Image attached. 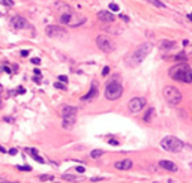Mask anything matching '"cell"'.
<instances>
[{"label": "cell", "mask_w": 192, "mask_h": 183, "mask_svg": "<svg viewBox=\"0 0 192 183\" xmlns=\"http://www.w3.org/2000/svg\"><path fill=\"white\" fill-rule=\"evenodd\" d=\"M162 95L165 98V101L171 105H177L182 101V93L179 92V89H176L174 86H165L162 90Z\"/></svg>", "instance_id": "obj_5"}, {"label": "cell", "mask_w": 192, "mask_h": 183, "mask_svg": "<svg viewBox=\"0 0 192 183\" xmlns=\"http://www.w3.org/2000/svg\"><path fill=\"white\" fill-rule=\"evenodd\" d=\"M96 45H98V48H99L101 51H104V53H111V51H114V48H116L114 41H113L111 38L105 36V35H99L98 38H96Z\"/></svg>", "instance_id": "obj_6"}, {"label": "cell", "mask_w": 192, "mask_h": 183, "mask_svg": "<svg viewBox=\"0 0 192 183\" xmlns=\"http://www.w3.org/2000/svg\"><path fill=\"white\" fill-rule=\"evenodd\" d=\"M54 177L53 176H48V174H42V176H39V180H53Z\"/></svg>", "instance_id": "obj_27"}, {"label": "cell", "mask_w": 192, "mask_h": 183, "mask_svg": "<svg viewBox=\"0 0 192 183\" xmlns=\"http://www.w3.org/2000/svg\"><path fill=\"white\" fill-rule=\"evenodd\" d=\"M62 179L63 180H68V182H77V180H81L83 177L81 176H72V174H63Z\"/></svg>", "instance_id": "obj_18"}, {"label": "cell", "mask_w": 192, "mask_h": 183, "mask_svg": "<svg viewBox=\"0 0 192 183\" xmlns=\"http://www.w3.org/2000/svg\"><path fill=\"white\" fill-rule=\"evenodd\" d=\"M11 24H12V27H14L15 30H21V29H29V27H30L29 21H27L24 17H20V15L14 17V18L11 20Z\"/></svg>", "instance_id": "obj_10"}, {"label": "cell", "mask_w": 192, "mask_h": 183, "mask_svg": "<svg viewBox=\"0 0 192 183\" xmlns=\"http://www.w3.org/2000/svg\"><path fill=\"white\" fill-rule=\"evenodd\" d=\"M0 3L5 5V6H9V8L14 6V2H12V0H0Z\"/></svg>", "instance_id": "obj_22"}, {"label": "cell", "mask_w": 192, "mask_h": 183, "mask_svg": "<svg viewBox=\"0 0 192 183\" xmlns=\"http://www.w3.org/2000/svg\"><path fill=\"white\" fill-rule=\"evenodd\" d=\"M59 81H60V83H63V84H66V83H68V77L60 75V77H59Z\"/></svg>", "instance_id": "obj_30"}, {"label": "cell", "mask_w": 192, "mask_h": 183, "mask_svg": "<svg viewBox=\"0 0 192 183\" xmlns=\"http://www.w3.org/2000/svg\"><path fill=\"white\" fill-rule=\"evenodd\" d=\"M84 23H86V17H80L74 9L60 15V24H65L68 27H78Z\"/></svg>", "instance_id": "obj_2"}, {"label": "cell", "mask_w": 192, "mask_h": 183, "mask_svg": "<svg viewBox=\"0 0 192 183\" xmlns=\"http://www.w3.org/2000/svg\"><path fill=\"white\" fill-rule=\"evenodd\" d=\"M98 18H99L101 21H104V23H113V21H114V15H113L111 12H108V11H101V12H98Z\"/></svg>", "instance_id": "obj_14"}, {"label": "cell", "mask_w": 192, "mask_h": 183, "mask_svg": "<svg viewBox=\"0 0 192 183\" xmlns=\"http://www.w3.org/2000/svg\"><path fill=\"white\" fill-rule=\"evenodd\" d=\"M54 87H56V89H62V90H66V84H63V83H54Z\"/></svg>", "instance_id": "obj_26"}, {"label": "cell", "mask_w": 192, "mask_h": 183, "mask_svg": "<svg viewBox=\"0 0 192 183\" xmlns=\"http://www.w3.org/2000/svg\"><path fill=\"white\" fill-rule=\"evenodd\" d=\"M120 18H122V20H125V21H128V20H129L126 15H120Z\"/></svg>", "instance_id": "obj_40"}, {"label": "cell", "mask_w": 192, "mask_h": 183, "mask_svg": "<svg viewBox=\"0 0 192 183\" xmlns=\"http://www.w3.org/2000/svg\"><path fill=\"white\" fill-rule=\"evenodd\" d=\"M174 45H176V42L174 41H168V39L161 42V48L162 50H171V48H174Z\"/></svg>", "instance_id": "obj_17"}, {"label": "cell", "mask_w": 192, "mask_h": 183, "mask_svg": "<svg viewBox=\"0 0 192 183\" xmlns=\"http://www.w3.org/2000/svg\"><path fill=\"white\" fill-rule=\"evenodd\" d=\"M191 69L186 63H180V65H174L173 68H170L168 75L180 83H192L191 81Z\"/></svg>", "instance_id": "obj_1"}, {"label": "cell", "mask_w": 192, "mask_h": 183, "mask_svg": "<svg viewBox=\"0 0 192 183\" xmlns=\"http://www.w3.org/2000/svg\"><path fill=\"white\" fill-rule=\"evenodd\" d=\"M152 116H153V108H150V110H147V113L144 114V122H150L152 120Z\"/></svg>", "instance_id": "obj_20"}, {"label": "cell", "mask_w": 192, "mask_h": 183, "mask_svg": "<svg viewBox=\"0 0 192 183\" xmlns=\"http://www.w3.org/2000/svg\"><path fill=\"white\" fill-rule=\"evenodd\" d=\"M33 80H35V83H41V77H39V75H36Z\"/></svg>", "instance_id": "obj_36"}, {"label": "cell", "mask_w": 192, "mask_h": 183, "mask_svg": "<svg viewBox=\"0 0 192 183\" xmlns=\"http://www.w3.org/2000/svg\"><path fill=\"white\" fill-rule=\"evenodd\" d=\"M20 54H21L23 57H27V56H29V51H27V50H23V51H21Z\"/></svg>", "instance_id": "obj_35"}, {"label": "cell", "mask_w": 192, "mask_h": 183, "mask_svg": "<svg viewBox=\"0 0 192 183\" xmlns=\"http://www.w3.org/2000/svg\"><path fill=\"white\" fill-rule=\"evenodd\" d=\"M92 180L93 182H99V180H102V177H92Z\"/></svg>", "instance_id": "obj_38"}, {"label": "cell", "mask_w": 192, "mask_h": 183, "mask_svg": "<svg viewBox=\"0 0 192 183\" xmlns=\"http://www.w3.org/2000/svg\"><path fill=\"white\" fill-rule=\"evenodd\" d=\"M75 120H77V117H65L63 122H62V126H63L65 129H71V128L75 125Z\"/></svg>", "instance_id": "obj_16"}, {"label": "cell", "mask_w": 192, "mask_h": 183, "mask_svg": "<svg viewBox=\"0 0 192 183\" xmlns=\"http://www.w3.org/2000/svg\"><path fill=\"white\" fill-rule=\"evenodd\" d=\"M78 113V108L77 107H71V105H65L62 107V117H75Z\"/></svg>", "instance_id": "obj_11"}, {"label": "cell", "mask_w": 192, "mask_h": 183, "mask_svg": "<svg viewBox=\"0 0 192 183\" xmlns=\"http://www.w3.org/2000/svg\"><path fill=\"white\" fill-rule=\"evenodd\" d=\"M159 167L164 168V170H167V171H171V173L177 171V165H176L174 162H171V161H167V159L159 161Z\"/></svg>", "instance_id": "obj_12"}, {"label": "cell", "mask_w": 192, "mask_h": 183, "mask_svg": "<svg viewBox=\"0 0 192 183\" xmlns=\"http://www.w3.org/2000/svg\"><path fill=\"white\" fill-rule=\"evenodd\" d=\"M30 62H32L33 65H39V63H41V59H38V57H35V59H32Z\"/></svg>", "instance_id": "obj_31"}, {"label": "cell", "mask_w": 192, "mask_h": 183, "mask_svg": "<svg viewBox=\"0 0 192 183\" xmlns=\"http://www.w3.org/2000/svg\"><path fill=\"white\" fill-rule=\"evenodd\" d=\"M24 152H26L27 155H30L32 158H35V156L38 155V150H36V149H33V147H27V149H26Z\"/></svg>", "instance_id": "obj_21"}, {"label": "cell", "mask_w": 192, "mask_h": 183, "mask_svg": "<svg viewBox=\"0 0 192 183\" xmlns=\"http://www.w3.org/2000/svg\"><path fill=\"white\" fill-rule=\"evenodd\" d=\"M174 60H186V54H185V53H179V54L174 57Z\"/></svg>", "instance_id": "obj_25"}, {"label": "cell", "mask_w": 192, "mask_h": 183, "mask_svg": "<svg viewBox=\"0 0 192 183\" xmlns=\"http://www.w3.org/2000/svg\"><path fill=\"white\" fill-rule=\"evenodd\" d=\"M0 152H2V153H6V149H3L2 146H0Z\"/></svg>", "instance_id": "obj_42"}, {"label": "cell", "mask_w": 192, "mask_h": 183, "mask_svg": "<svg viewBox=\"0 0 192 183\" xmlns=\"http://www.w3.org/2000/svg\"><path fill=\"white\" fill-rule=\"evenodd\" d=\"M35 75H41V69L36 68V69H35Z\"/></svg>", "instance_id": "obj_39"}, {"label": "cell", "mask_w": 192, "mask_h": 183, "mask_svg": "<svg viewBox=\"0 0 192 183\" xmlns=\"http://www.w3.org/2000/svg\"><path fill=\"white\" fill-rule=\"evenodd\" d=\"M77 171L78 173H84V167H77Z\"/></svg>", "instance_id": "obj_37"}, {"label": "cell", "mask_w": 192, "mask_h": 183, "mask_svg": "<svg viewBox=\"0 0 192 183\" xmlns=\"http://www.w3.org/2000/svg\"><path fill=\"white\" fill-rule=\"evenodd\" d=\"M18 93H20V95H24V93H26V89H24V87H18Z\"/></svg>", "instance_id": "obj_33"}, {"label": "cell", "mask_w": 192, "mask_h": 183, "mask_svg": "<svg viewBox=\"0 0 192 183\" xmlns=\"http://www.w3.org/2000/svg\"><path fill=\"white\" fill-rule=\"evenodd\" d=\"M108 8H110V11H111V12H119V9H120L116 3H110V6H108Z\"/></svg>", "instance_id": "obj_24"}, {"label": "cell", "mask_w": 192, "mask_h": 183, "mask_svg": "<svg viewBox=\"0 0 192 183\" xmlns=\"http://www.w3.org/2000/svg\"><path fill=\"white\" fill-rule=\"evenodd\" d=\"M134 165V162L131 159H123V161H119V162H114V167L117 170H131Z\"/></svg>", "instance_id": "obj_13"}, {"label": "cell", "mask_w": 192, "mask_h": 183, "mask_svg": "<svg viewBox=\"0 0 192 183\" xmlns=\"http://www.w3.org/2000/svg\"><path fill=\"white\" fill-rule=\"evenodd\" d=\"M102 155H104V150H101V149H95V150L90 152V156L95 158V159H96V158H101Z\"/></svg>", "instance_id": "obj_19"}, {"label": "cell", "mask_w": 192, "mask_h": 183, "mask_svg": "<svg viewBox=\"0 0 192 183\" xmlns=\"http://www.w3.org/2000/svg\"><path fill=\"white\" fill-rule=\"evenodd\" d=\"M33 159H35V161H38L39 164H45V161H44V158H42V156H39V155H36V156H35Z\"/></svg>", "instance_id": "obj_29"}, {"label": "cell", "mask_w": 192, "mask_h": 183, "mask_svg": "<svg viewBox=\"0 0 192 183\" xmlns=\"http://www.w3.org/2000/svg\"><path fill=\"white\" fill-rule=\"evenodd\" d=\"M3 183H14V182H8V180H5V182H3Z\"/></svg>", "instance_id": "obj_45"}, {"label": "cell", "mask_w": 192, "mask_h": 183, "mask_svg": "<svg viewBox=\"0 0 192 183\" xmlns=\"http://www.w3.org/2000/svg\"><path fill=\"white\" fill-rule=\"evenodd\" d=\"M191 81H192V69H191Z\"/></svg>", "instance_id": "obj_46"}, {"label": "cell", "mask_w": 192, "mask_h": 183, "mask_svg": "<svg viewBox=\"0 0 192 183\" xmlns=\"http://www.w3.org/2000/svg\"><path fill=\"white\" fill-rule=\"evenodd\" d=\"M146 107V99L144 98H134V99H131L129 101V104H128V108H129V111L131 113H140L143 108Z\"/></svg>", "instance_id": "obj_9"}, {"label": "cell", "mask_w": 192, "mask_h": 183, "mask_svg": "<svg viewBox=\"0 0 192 183\" xmlns=\"http://www.w3.org/2000/svg\"><path fill=\"white\" fill-rule=\"evenodd\" d=\"M45 33H47V36H50V38H63V36L66 35V30H65L62 26H54V24H51V26H47Z\"/></svg>", "instance_id": "obj_8"}, {"label": "cell", "mask_w": 192, "mask_h": 183, "mask_svg": "<svg viewBox=\"0 0 192 183\" xmlns=\"http://www.w3.org/2000/svg\"><path fill=\"white\" fill-rule=\"evenodd\" d=\"M152 3H153V5H156L158 8H165V5H164V3H161L159 0H152Z\"/></svg>", "instance_id": "obj_28"}, {"label": "cell", "mask_w": 192, "mask_h": 183, "mask_svg": "<svg viewBox=\"0 0 192 183\" xmlns=\"http://www.w3.org/2000/svg\"><path fill=\"white\" fill-rule=\"evenodd\" d=\"M104 95L108 101H116L119 99L122 95H123V87L120 83L117 81H113V83H108L107 87H105V92H104Z\"/></svg>", "instance_id": "obj_4"}, {"label": "cell", "mask_w": 192, "mask_h": 183, "mask_svg": "<svg viewBox=\"0 0 192 183\" xmlns=\"http://www.w3.org/2000/svg\"><path fill=\"white\" fill-rule=\"evenodd\" d=\"M161 147H162L164 150H167V152L179 153V152H182V150H183L185 143H183L182 140H179L177 137H171V135H168V137H164V138H162V141H161Z\"/></svg>", "instance_id": "obj_3"}, {"label": "cell", "mask_w": 192, "mask_h": 183, "mask_svg": "<svg viewBox=\"0 0 192 183\" xmlns=\"http://www.w3.org/2000/svg\"><path fill=\"white\" fill-rule=\"evenodd\" d=\"M188 18H189V20L192 21V14H189V15H188Z\"/></svg>", "instance_id": "obj_44"}, {"label": "cell", "mask_w": 192, "mask_h": 183, "mask_svg": "<svg viewBox=\"0 0 192 183\" xmlns=\"http://www.w3.org/2000/svg\"><path fill=\"white\" fill-rule=\"evenodd\" d=\"M110 144H114V146H117V144H119V141H114V140H111V141H110Z\"/></svg>", "instance_id": "obj_41"}, {"label": "cell", "mask_w": 192, "mask_h": 183, "mask_svg": "<svg viewBox=\"0 0 192 183\" xmlns=\"http://www.w3.org/2000/svg\"><path fill=\"white\" fill-rule=\"evenodd\" d=\"M8 153H9L11 156H15V155H17V149H11V150H9Z\"/></svg>", "instance_id": "obj_34"}, {"label": "cell", "mask_w": 192, "mask_h": 183, "mask_svg": "<svg viewBox=\"0 0 192 183\" xmlns=\"http://www.w3.org/2000/svg\"><path fill=\"white\" fill-rule=\"evenodd\" d=\"M152 44H149V42H146V44H141L135 51H134V54H132V59H134V62L135 63H141L149 54H150V51H152Z\"/></svg>", "instance_id": "obj_7"}, {"label": "cell", "mask_w": 192, "mask_h": 183, "mask_svg": "<svg viewBox=\"0 0 192 183\" xmlns=\"http://www.w3.org/2000/svg\"><path fill=\"white\" fill-rule=\"evenodd\" d=\"M108 72H110V68H108V66H105V68L102 69V75H108Z\"/></svg>", "instance_id": "obj_32"}, {"label": "cell", "mask_w": 192, "mask_h": 183, "mask_svg": "<svg viewBox=\"0 0 192 183\" xmlns=\"http://www.w3.org/2000/svg\"><path fill=\"white\" fill-rule=\"evenodd\" d=\"M2 92H3V87H2V84H0V96H2Z\"/></svg>", "instance_id": "obj_43"}, {"label": "cell", "mask_w": 192, "mask_h": 183, "mask_svg": "<svg viewBox=\"0 0 192 183\" xmlns=\"http://www.w3.org/2000/svg\"><path fill=\"white\" fill-rule=\"evenodd\" d=\"M96 96H98V89H96V84H93V87L89 90L87 95H84V96L81 98V101H93Z\"/></svg>", "instance_id": "obj_15"}, {"label": "cell", "mask_w": 192, "mask_h": 183, "mask_svg": "<svg viewBox=\"0 0 192 183\" xmlns=\"http://www.w3.org/2000/svg\"><path fill=\"white\" fill-rule=\"evenodd\" d=\"M17 170H20V171H32V168L29 165H17Z\"/></svg>", "instance_id": "obj_23"}]
</instances>
